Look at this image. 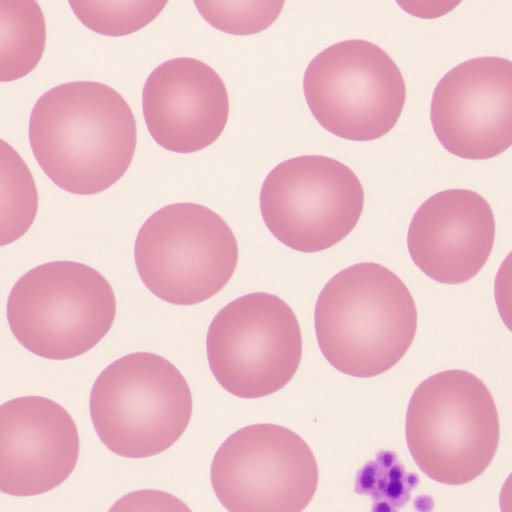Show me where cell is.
Here are the masks:
<instances>
[{"label":"cell","mask_w":512,"mask_h":512,"mask_svg":"<svg viewBox=\"0 0 512 512\" xmlns=\"http://www.w3.org/2000/svg\"><path fill=\"white\" fill-rule=\"evenodd\" d=\"M32 152L61 189L79 195L103 192L129 168L137 144L136 120L112 87L74 81L44 93L29 120Z\"/></svg>","instance_id":"6da1fadb"},{"label":"cell","mask_w":512,"mask_h":512,"mask_svg":"<svg viewBox=\"0 0 512 512\" xmlns=\"http://www.w3.org/2000/svg\"><path fill=\"white\" fill-rule=\"evenodd\" d=\"M315 330L335 369L370 378L406 354L417 330V309L394 272L378 263H358L333 276L320 292Z\"/></svg>","instance_id":"7a4b0ae2"},{"label":"cell","mask_w":512,"mask_h":512,"mask_svg":"<svg viewBox=\"0 0 512 512\" xmlns=\"http://www.w3.org/2000/svg\"><path fill=\"white\" fill-rule=\"evenodd\" d=\"M405 434L409 451L426 476L463 485L480 476L495 456L500 438L496 404L472 373L443 371L413 392Z\"/></svg>","instance_id":"3957f363"},{"label":"cell","mask_w":512,"mask_h":512,"mask_svg":"<svg viewBox=\"0 0 512 512\" xmlns=\"http://www.w3.org/2000/svg\"><path fill=\"white\" fill-rule=\"evenodd\" d=\"M90 415L104 445L117 455L145 458L170 448L185 432L193 400L181 372L150 352L123 356L97 377Z\"/></svg>","instance_id":"277c9868"},{"label":"cell","mask_w":512,"mask_h":512,"mask_svg":"<svg viewBox=\"0 0 512 512\" xmlns=\"http://www.w3.org/2000/svg\"><path fill=\"white\" fill-rule=\"evenodd\" d=\"M116 316L114 291L94 268L54 261L24 274L7 302L11 331L28 351L51 359L78 357L109 332Z\"/></svg>","instance_id":"5b68a950"},{"label":"cell","mask_w":512,"mask_h":512,"mask_svg":"<svg viewBox=\"0 0 512 512\" xmlns=\"http://www.w3.org/2000/svg\"><path fill=\"white\" fill-rule=\"evenodd\" d=\"M138 274L158 298L194 305L220 292L233 276L238 244L224 219L195 203H174L152 214L134 248Z\"/></svg>","instance_id":"8992f818"},{"label":"cell","mask_w":512,"mask_h":512,"mask_svg":"<svg viewBox=\"0 0 512 512\" xmlns=\"http://www.w3.org/2000/svg\"><path fill=\"white\" fill-rule=\"evenodd\" d=\"M303 90L313 116L330 133L352 141H372L397 123L406 85L394 60L379 46L345 40L309 63Z\"/></svg>","instance_id":"52a82bcc"},{"label":"cell","mask_w":512,"mask_h":512,"mask_svg":"<svg viewBox=\"0 0 512 512\" xmlns=\"http://www.w3.org/2000/svg\"><path fill=\"white\" fill-rule=\"evenodd\" d=\"M206 348L210 369L225 390L240 398H260L284 388L297 372L301 329L284 300L254 292L217 313Z\"/></svg>","instance_id":"ba28073f"},{"label":"cell","mask_w":512,"mask_h":512,"mask_svg":"<svg viewBox=\"0 0 512 512\" xmlns=\"http://www.w3.org/2000/svg\"><path fill=\"white\" fill-rule=\"evenodd\" d=\"M364 190L356 174L338 160L303 155L283 161L265 178L260 209L269 231L304 253L326 250L357 225Z\"/></svg>","instance_id":"9c48e42d"},{"label":"cell","mask_w":512,"mask_h":512,"mask_svg":"<svg viewBox=\"0 0 512 512\" xmlns=\"http://www.w3.org/2000/svg\"><path fill=\"white\" fill-rule=\"evenodd\" d=\"M319 471L309 445L276 424H253L230 435L211 465V483L229 512H302Z\"/></svg>","instance_id":"30bf717a"},{"label":"cell","mask_w":512,"mask_h":512,"mask_svg":"<svg viewBox=\"0 0 512 512\" xmlns=\"http://www.w3.org/2000/svg\"><path fill=\"white\" fill-rule=\"evenodd\" d=\"M434 133L450 153L486 160L512 146V61L467 60L438 82L431 100Z\"/></svg>","instance_id":"8fae6325"},{"label":"cell","mask_w":512,"mask_h":512,"mask_svg":"<svg viewBox=\"0 0 512 512\" xmlns=\"http://www.w3.org/2000/svg\"><path fill=\"white\" fill-rule=\"evenodd\" d=\"M80 440L71 415L41 396L9 400L0 407V490L34 496L61 485L73 472Z\"/></svg>","instance_id":"7c38bea8"},{"label":"cell","mask_w":512,"mask_h":512,"mask_svg":"<svg viewBox=\"0 0 512 512\" xmlns=\"http://www.w3.org/2000/svg\"><path fill=\"white\" fill-rule=\"evenodd\" d=\"M142 106L154 141L177 153L197 152L214 143L229 115L221 77L206 63L189 57L168 60L151 72Z\"/></svg>","instance_id":"4fadbf2b"},{"label":"cell","mask_w":512,"mask_h":512,"mask_svg":"<svg viewBox=\"0 0 512 512\" xmlns=\"http://www.w3.org/2000/svg\"><path fill=\"white\" fill-rule=\"evenodd\" d=\"M495 239L489 203L467 189H448L428 198L414 214L407 235L409 254L429 278L461 284L487 262Z\"/></svg>","instance_id":"5bb4252c"},{"label":"cell","mask_w":512,"mask_h":512,"mask_svg":"<svg viewBox=\"0 0 512 512\" xmlns=\"http://www.w3.org/2000/svg\"><path fill=\"white\" fill-rule=\"evenodd\" d=\"M46 44V24L35 0H0V81L32 72Z\"/></svg>","instance_id":"9a60e30c"},{"label":"cell","mask_w":512,"mask_h":512,"mask_svg":"<svg viewBox=\"0 0 512 512\" xmlns=\"http://www.w3.org/2000/svg\"><path fill=\"white\" fill-rule=\"evenodd\" d=\"M0 183V245L4 246L23 236L33 224L38 193L27 164L3 139L0 141Z\"/></svg>","instance_id":"2e32d148"},{"label":"cell","mask_w":512,"mask_h":512,"mask_svg":"<svg viewBox=\"0 0 512 512\" xmlns=\"http://www.w3.org/2000/svg\"><path fill=\"white\" fill-rule=\"evenodd\" d=\"M167 0H71L77 18L92 31L111 37L134 33L152 22Z\"/></svg>","instance_id":"e0dca14e"},{"label":"cell","mask_w":512,"mask_h":512,"mask_svg":"<svg viewBox=\"0 0 512 512\" xmlns=\"http://www.w3.org/2000/svg\"><path fill=\"white\" fill-rule=\"evenodd\" d=\"M418 483V476L407 472L395 453L381 452L359 471L355 491L373 498L372 512H399Z\"/></svg>","instance_id":"ac0fdd59"},{"label":"cell","mask_w":512,"mask_h":512,"mask_svg":"<svg viewBox=\"0 0 512 512\" xmlns=\"http://www.w3.org/2000/svg\"><path fill=\"white\" fill-rule=\"evenodd\" d=\"M194 3L214 28L233 35H252L273 24L285 2L196 0Z\"/></svg>","instance_id":"d6986e66"},{"label":"cell","mask_w":512,"mask_h":512,"mask_svg":"<svg viewBox=\"0 0 512 512\" xmlns=\"http://www.w3.org/2000/svg\"><path fill=\"white\" fill-rule=\"evenodd\" d=\"M108 512H192L178 497L165 491L143 489L130 492Z\"/></svg>","instance_id":"ffe728a7"},{"label":"cell","mask_w":512,"mask_h":512,"mask_svg":"<svg viewBox=\"0 0 512 512\" xmlns=\"http://www.w3.org/2000/svg\"><path fill=\"white\" fill-rule=\"evenodd\" d=\"M494 296L499 315L505 326L512 332V251L497 271Z\"/></svg>","instance_id":"44dd1931"},{"label":"cell","mask_w":512,"mask_h":512,"mask_svg":"<svg viewBox=\"0 0 512 512\" xmlns=\"http://www.w3.org/2000/svg\"><path fill=\"white\" fill-rule=\"evenodd\" d=\"M499 506L501 512H512V472L501 488Z\"/></svg>","instance_id":"7402d4cb"}]
</instances>
